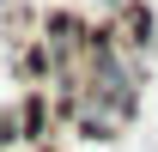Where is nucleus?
Instances as JSON below:
<instances>
[{
	"instance_id": "obj_1",
	"label": "nucleus",
	"mask_w": 158,
	"mask_h": 152,
	"mask_svg": "<svg viewBox=\"0 0 158 152\" xmlns=\"http://www.w3.org/2000/svg\"><path fill=\"white\" fill-rule=\"evenodd\" d=\"M110 37H116L122 49H146V43H152V12H146L140 0L116 6V24H110Z\"/></svg>"
},
{
	"instance_id": "obj_2",
	"label": "nucleus",
	"mask_w": 158,
	"mask_h": 152,
	"mask_svg": "<svg viewBox=\"0 0 158 152\" xmlns=\"http://www.w3.org/2000/svg\"><path fill=\"white\" fill-rule=\"evenodd\" d=\"M103 6H128V0H103Z\"/></svg>"
},
{
	"instance_id": "obj_3",
	"label": "nucleus",
	"mask_w": 158,
	"mask_h": 152,
	"mask_svg": "<svg viewBox=\"0 0 158 152\" xmlns=\"http://www.w3.org/2000/svg\"><path fill=\"white\" fill-rule=\"evenodd\" d=\"M0 12H6V0H0Z\"/></svg>"
}]
</instances>
